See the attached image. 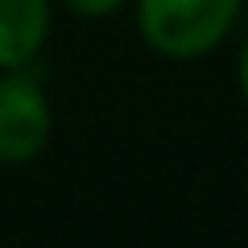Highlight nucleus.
<instances>
[{
	"mask_svg": "<svg viewBox=\"0 0 248 248\" xmlns=\"http://www.w3.org/2000/svg\"><path fill=\"white\" fill-rule=\"evenodd\" d=\"M137 37L161 62H203L236 33L244 0H133Z\"/></svg>",
	"mask_w": 248,
	"mask_h": 248,
	"instance_id": "f257e3e1",
	"label": "nucleus"
},
{
	"mask_svg": "<svg viewBox=\"0 0 248 248\" xmlns=\"http://www.w3.org/2000/svg\"><path fill=\"white\" fill-rule=\"evenodd\" d=\"M54 137V104L29 66L0 71V166H29Z\"/></svg>",
	"mask_w": 248,
	"mask_h": 248,
	"instance_id": "f03ea898",
	"label": "nucleus"
},
{
	"mask_svg": "<svg viewBox=\"0 0 248 248\" xmlns=\"http://www.w3.org/2000/svg\"><path fill=\"white\" fill-rule=\"evenodd\" d=\"M54 29L50 0H0V71L33 66Z\"/></svg>",
	"mask_w": 248,
	"mask_h": 248,
	"instance_id": "7ed1b4c3",
	"label": "nucleus"
},
{
	"mask_svg": "<svg viewBox=\"0 0 248 248\" xmlns=\"http://www.w3.org/2000/svg\"><path fill=\"white\" fill-rule=\"evenodd\" d=\"M54 9L71 13V17L79 21H104V17H116V13H124L133 0H50Z\"/></svg>",
	"mask_w": 248,
	"mask_h": 248,
	"instance_id": "20e7f679",
	"label": "nucleus"
},
{
	"mask_svg": "<svg viewBox=\"0 0 248 248\" xmlns=\"http://www.w3.org/2000/svg\"><path fill=\"white\" fill-rule=\"evenodd\" d=\"M236 91H240V104L248 108V37L236 50Z\"/></svg>",
	"mask_w": 248,
	"mask_h": 248,
	"instance_id": "39448f33",
	"label": "nucleus"
},
{
	"mask_svg": "<svg viewBox=\"0 0 248 248\" xmlns=\"http://www.w3.org/2000/svg\"><path fill=\"white\" fill-rule=\"evenodd\" d=\"M244 9H248V0H244Z\"/></svg>",
	"mask_w": 248,
	"mask_h": 248,
	"instance_id": "423d86ee",
	"label": "nucleus"
}]
</instances>
